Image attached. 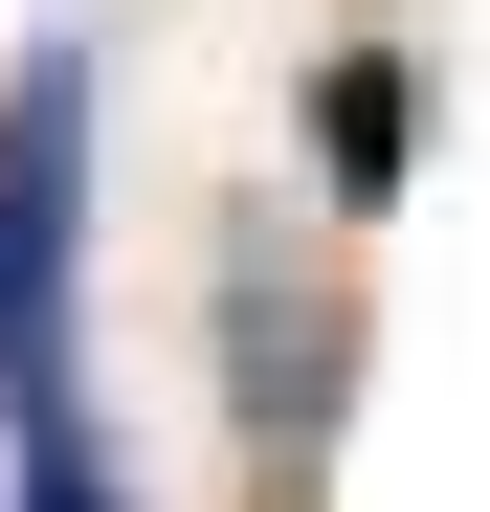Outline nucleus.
I'll return each mask as SVG.
<instances>
[{
  "label": "nucleus",
  "mask_w": 490,
  "mask_h": 512,
  "mask_svg": "<svg viewBox=\"0 0 490 512\" xmlns=\"http://www.w3.org/2000/svg\"><path fill=\"white\" fill-rule=\"evenodd\" d=\"M401 156H424V67H401V45H335V90H312V179H335V201H401Z\"/></svg>",
  "instance_id": "3"
},
{
  "label": "nucleus",
  "mask_w": 490,
  "mask_h": 512,
  "mask_svg": "<svg viewBox=\"0 0 490 512\" xmlns=\"http://www.w3.org/2000/svg\"><path fill=\"white\" fill-rule=\"evenodd\" d=\"M223 334H245V423H268V446H312V423H335V312L268 290V245H223Z\"/></svg>",
  "instance_id": "2"
},
{
  "label": "nucleus",
  "mask_w": 490,
  "mask_h": 512,
  "mask_svg": "<svg viewBox=\"0 0 490 512\" xmlns=\"http://www.w3.org/2000/svg\"><path fill=\"white\" fill-rule=\"evenodd\" d=\"M23 512H134V490H112V423H90V401H45V423H23Z\"/></svg>",
  "instance_id": "4"
},
{
  "label": "nucleus",
  "mask_w": 490,
  "mask_h": 512,
  "mask_svg": "<svg viewBox=\"0 0 490 512\" xmlns=\"http://www.w3.org/2000/svg\"><path fill=\"white\" fill-rule=\"evenodd\" d=\"M67 223H90V45L0 90V423L67 401Z\"/></svg>",
  "instance_id": "1"
}]
</instances>
